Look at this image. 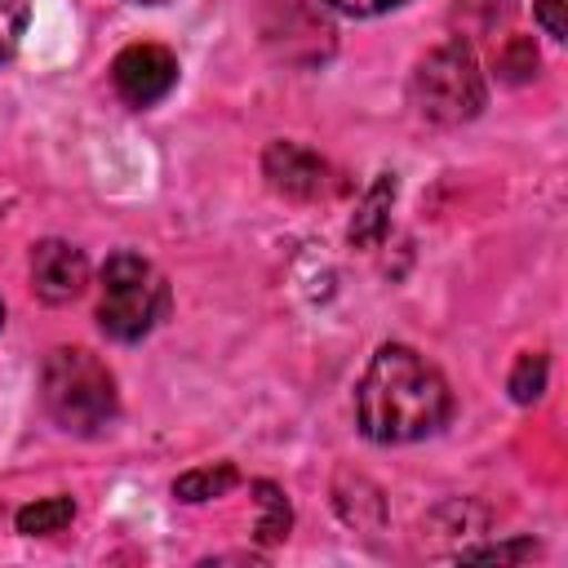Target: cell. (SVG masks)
<instances>
[{
  "label": "cell",
  "instance_id": "7",
  "mask_svg": "<svg viewBox=\"0 0 568 568\" xmlns=\"http://www.w3.org/2000/svg\"><path fill=\"white\" fill-rule=\"evenodd\" d=\"M262 178L284 200H320L328 186V164L311 146L280 138L262 151Z\"/></svg>",
  "mask_w": 568,
  "mask_h": 568
},
{
  "label": "cell",
  "instance_id": "11",
  "mask_svg": "<svg viewBox=\"0 0 568 568\" xmlns=\"http://www.w3.org/2000/svg\"><path fill=\"white\" fill-rule=\"evenodd\" d=\"M71 519H75V501H71L67 493H58V497H36V501H27V506L13 515V528H18L22 537H49V532H62Z\"/></svg>",
  "mask_w": 568,
  "mask_h": 568
},
{
  "label": "cell",
  "instance_id": "19",
  "mask_svg": "<svg viewBox=\"0 0 568 568\" xmlns=\"http://www.w3.org/2000/svg\"><path fill=\"white\" fill-rule=\"evenodd\" d=\"M0 328H4V302H0Z\"/></svg>",
  "mask_w": 568,
  "mask_h": 568
},
{
  "label": "cell",
  "instance_id": "16",
  "mask_svg": "<svg viewBox=\"0 0 568 568\" xmlns=\"http://www.w3.org/2000/svg\"><path fill=\"white\" fill-rule=\"evenodd\" d=\"M320 4L342 13V18H377V13H390V9H399L408 0H320Z\"/></svg>",
  "mask_w": 568,
  "mask_h": 568
},
{
  "label": "cell",
  "instance_id": "4",
  "mask_svg": "<svg viewBox=\"0 0 568 568\" xmlns=\"http://www.w3.org/2000/svg\"><path fill=\"white\" fill-rule=\"evenodd\" d=\"M169 311V284L133 248H120L102 262V297H98V328L111 342H142Z\"/></svg>",
  "mask_w": 568,
  "mask_h": 568
},
{
  "label": "cell",
  "instance_id": "10",
  "mask_svg": "<svg viewBox=\"0 0 568 568\" xmlns=\"http://www.w3.org/2000/svg\"><path fill=\"white\" fill-rule=\"evenodd\" d=\"M253 493H257V497H253V501H257L253 541H257V546H275V541H284L288 528H293V506H288L284 488L271 484V479H253Z\"/></svg>",
  "mask_w": 568,
  "mask_h": 568
},
{
  "label": "cell",
  "instance_id": "2",
  "mask_svg": "<svg viewBox=\"0 0 568 568\" xmlns=\"http://www.w3.org/2000/svg\"><path fill=\"white\" fill-rule=\"evenodd\" d=\"M40 399L44 413L80 439H93L102 430H111V422L120 417V390L111 368L84 351V346H53L44 355L40 368Z\"/></svg>",
  "mask_w": 568,
  "mask_h": 568
},
{
  "label": "cell",
  "instance_id": "3",
  "mask_svg": "<svg viewBox=\"0 0 568 568\" xmlns=\"http://www.w3.org/2000/svg\"><path fill=\"white\" fill-rule=\"evenodd\" d=\"M413 106L422 120L430 124H466L484 111L488 102V84H484V71H479V58L470 49V40L453 36L444 44H435L417 67H413Z\"/></svg>",
  "mask_w": 568,
  "mask_h": 568
},
{
  "label": "cell",
  "instance_id": "18",
  "mask_svg": "<svg viewBox=\"0 0 568 568\" xmlns=\"http://www.w3.org/2000/svg\"><path fill=\"white\" fill-rule=\"evenodd\" d=\"M133 4H169V0H133Z\"/></svg>",
  "mask_w": 568,
  "mask_h": 568
},
{
  "label": "cell",
  "instance_id": "15",
  "mask_svg": "<svg viewBox=\"0 0 568 568\" xmlns=\"http://www.w3.org/2000/svg\"><path fill=\"white\" fill-rule=\"evenodd\" d=\"M541 546L532 537H515V541H497V546H470L462 550V559H488V564H510V559H537Z\"/></svg>",
  "mask_w": 568,
  "mask_h": 568
},
{
  "label": "cell",
  "instance_id": "8",
  "mask_svg": "<svg viewBox=\"0 0 568 568\" xmlns=\"http://www.w3.org/2000/svg\"><path fill=\"white\" fill-rule=\"evenodd\" d=\"M395 191H399L395 173H377V178H373V186L364 191V200L355 204V217H351V226H346V240H351L355 248H377V244L386 240Z\"/></svg>",
  "mask_w": 568,
  "mask_h": 568
},
{
  "label": "cell",
  "instance_id": "12",
  "mask_svg": "<svg viewBox=\"0 0 568 568\" xmlns=\"http://www.w3.org/2000/svg\"><path fill=\"white\" fill-rule=\"evenodd\" d=\"M537 67H541V58H537L532 36H506V44L497 49V80L528 84L537 75Z\"/></svg>",
  "mask_w": 568,
  "mask_h": 568
},
{
  "label": "cell",
  "instance_id": "14",
  "mask_svg": "<svg viewBox=\"0 0 568 568\" xmlns=\"http://www.w3.org/2000/svg\"><path fill=\"white\" fill-rule=\"evenodd\" d=\"M27 18H31V0H0V67L18 53L27 36Z\"/></svg>",
  "mask_w": 568,
  "mask_h": 568
},
{
  "label": "cell",
  "instance_id": "20",
  "mask_svg": "<svg viewBox=\"0 0 568 568\" xmlns=\"http://www.w3.org/2000/svg\"><path fill=\"white\" fill-rule=\"evenodd\" d=\"M0 217H4V200H0Z\"/></svg>",
  "mask_w": 568,
  "mask_h": 568
},
{
  "label": "cell",
  "instance_id": "9",
  "mask_svg": "<svg viewBox=\"0 0 568 568\" xmlns=\"http://www.w3.org/2000/svg\"><path fill=\"white\" fill-rule=\"evenodd\" d=\"M231 488H240V466H235V462L195 466V470H182V475L173 479V497H178V501H186V506L217 501V497H226Z\"/></svg>",
  "mask_w": 568,
  "mask_h": 568
},
{
  "label": "cell",
  "instance_id": "6",
  "mask_svg": "<svg viewBox=\"0 0 568 568\" xmlns=\"http://www.w3.org/2000/svg\"><path fill=\"white\" fill-rule=\"evenodd\" d=\"M89 284V257L71 240H40L31 244V288L49 306H67Z\"/></svg>",
  "mask_w": 568,
  "mask_h": 568
},
{
  "label": "cell",
  "instance_id": "17",
  "mask_svg": "<svg viewBox=\"0 0 568 568\" xmlns=\"http://www.w3.org/2000/svg\"><path fill=\"white\" fill-rule=\"evenodd\" d=\"M564 4H568V0H532V18H537V27H541L550 40H564V36H568Z\"/></svg>",
  "mask_w": 568,
  "mask_h": 568
},
{
  "label": "cell",
  "instance_id": "5",
  "mask_svg": "<svg viewBox=\"0 0 568 568\" xmlns=\"http://www.w3.org/2000/svg\"><path fill=\"white\" fill-rule=\"evenodd\" d=\"M111 84L129 106H155L178 84V58L164 44H129L111 62Z\"/></svg>",
  "mask_w": 568,
  "mask_h": 568
},
{
  "label": "cell",
  "instance_id": "13",
  "mask_svg": "<svg viewBox=\"0 0 568 568\" xmlns=\"http://www.w3.org/2000/svg\"><path fill=\"white\" fill-rule=\"evenodd\" d=\"M546 377H550V359H546L541 351H528V355H519V364L510 368L506 390H510L515 404H537V399L546 395Z\"/></svg>",
  "mask_w": 568,
  "mask_h": 568
},
{
  "label": "cell",
  "instance_id": "1",
  "mask_svg": "<svg viewBox=\"0 0 568 568\" xmlns=\"http://www.w3.org/2000/svg\"><path fill=\"white\" fill-rule=\"evenodd\" d=\"M453 413L444 373L413 346L386 342L373 351L355 386V426L373 444H417L435 435Z\"/></svg>",
  "mask_w": 568,
  "mask_h": 568
}]
</instances>
